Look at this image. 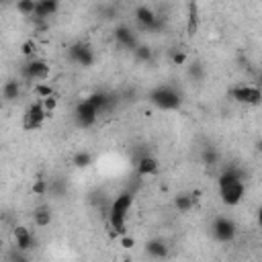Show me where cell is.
Returning a JSON list of instances; mask_svg holds the SVG:
<instances>
[{
    "label": "cell",
    "instance_id": "1",
    "mask_svg": "<svg viewBox=\"0 0 262 262\" xmlns=\"http://www.w3.org/2000/svg\"><path fill=\"white\" fill-rule=\"evenodd\" d=\"M131 205H133L131 192H121L113 201L111 211H108V223L115 229V233H125V219H127V213L131 211Z\"/></svg>",
    "mask_w": 262,
    "mask_h": 262
},
{
    "label": "cell",
    "instance_id": "2",
    "mask_svg": "<svg viewBox=\"0 0 262 262\" xmlns=\"http://www.w3.org/2000/svg\"><path fill=\"white\" fill-rule=\"evenodd\" d=\"M149 102L160 111H174L182 104V94L174 86H158L149 92Z\"/></svg>",
    "mask_w": 262,
    "mask_h": 262
},
{
    "label": "cell",
    "instance_id": "3",
    "mask_svg": "<svg viewBox=\"0 0 262 262\" xmlns=\"http://www.w3.org/2000/svg\"><path fill=\"white\" fill-rule=\"evenodd\" d=\"M229 96L239 102V104H252V106H258L260 100H262V92L258 86H252V84H239V86H233L229 90Z\"/></svg>",
    "mask_w": 262,
    "mask_h": 262
},
{
    "label": "cell",
    "instance_id": "4",
    "mask_svg": "<svg viewBox=\"0 0 262 262\" xmlns=\"http://www.w3.org/2000/svg\"><path fill=\"white\" fill-rule=\"evenodd\" d=\"M246 194V186L239 180H231V182H225V184H219V196H221V203L227 205V207H235L237 203H242Z\"/></svg>",
    "mask_w": 262,
    "mask_h": 262
},
{
    "label": "cell",
    "instance_id": "5",
    "mask_svg": "<svg viewBox=\"0 0 262 262\" xmlns=\"http://www.w3.org/2000/svg\"><path fill=\"white\" fill-rule=\"evenodd\" d=\"M49 72H51L49 63H47L45 59H39V57H31V59L25 63V68H23L25 78H27V80H37V82L47 80V78H49Z\"/></svg>",
    "mask_w": 262,
    "mask_h": 262
},
{
    "label": "cell",
    "instance_id": "6",
    "mask_svg": "<svg viewBox=\"0 0 262 262\" xmlns=\"http://www.w3.org/2000/svg\"><path fill=\"white\" fill-rule=\"evenodd\" d=\"M74 115H76V123L80 125V127H92L94 123H96V119H98V111L84 98V100H80L78 102V106H76V111H74Z\"/></svg>",
    "mask_w": 262,
    "mask_h": 262
},
{
    "label": "cell",
    "instance_id": "7",
    "mask_svg": "<svg viewBox=\"0 0 262 262\" xmlns=\"http://www.w3.org/2000/svg\"><path fill=\"white\" fill-rule=\"evenodd\" d=\"M235 233H237V227H235V223H233L231 219H227V217H217V219L213 221V235H215V239L227 244V242H231V239L235 237Z\"/></svg>",
    "mask_w": 262,
    "mask_h": 262
},
{
    "label": "cell",
    "instance_id": "8",
    "mask_svg": "<svg viewBox=\"0 0 262 262\" xmlns=\"http://www.w3.org/2000/svg\"><path fill=\"white\" fill-rule=\"evenodd\" d=\"M68 55L72 61L80 63L82 68H90L94 63V51L86 45V43H74L70 49H68Z\"/></svg>",
    "mask_w": 262,
    "mask_h": 262
},
{
    "label": "cell",
    "instance_id": "9",
    "mask_svg": "<svg viewBox=\"0 0 262 262\" xmlns=\"http://www.w3.org/2000/svg\"><path fill=\"white\" fill-rule=\"evenodd\" d=\"M45 119H47V113L43 111L41 100H37V102H33V104H29V108H27V113H25V127L31 129V131H33V129H39Z\"/></svg>",
    "mask_w": 262,
    "mask_h": 262
},
{
    "label": "cell",
    "instance_id": "10",
    "mask_svg": "<svg viewBox=\"0 0 262 262\" xmlns=\"http://www.w3.org/2000/svg\"><path fill=\"white\" fill-rule=\"evenodd\" d=\"M135 20L139 23L141 29H147V31H156L160 27V18L149 6H139L135 10Z\"/></svg>",
    "mask_w": 262,
    "mask_h": 262
},
{
    "label": "cell",
    "instance_id": "11",
    "mask_svg": "<svg viewBox=\"0 0 262 262\" xmlns=\"http://www.w3.org/2000/svg\"><path fill=\"white\" fill-rule=\"evenodd\" d=\"M115 41L121 45V47H127V49H135V45H137V37L133 35V31L129 29V27H125V25H119L117 29H115Z\"/></svg>",
    "mask_w": 262,
    "mask_h": 262
},
{
    "label": "cell",
    "instance_id": "12",
    "mask_svg": "<svg viewBox=\"0 0 262 262\" xmlns=\"http://www.w3.org/2000/svg\"><path fill=\"white\" fill-rule=\"evenodd\" d=\"M59 4L57 0H37L35 4V12H33V18H39V20H45L49 16H53L57 12Z\"/></svg>",
    "mask_w": 262,
    "mask_h": 262
},
{
    "label": "cell",
    "instance_id": "13",
    "mask_svg": "<svg viewBox=\"0 0 262 262\" xmlns=\"http://www.w3.org/2000/svg\"><path fill=\"white\" fill-rule=\"evenodd\" d=\"M158 170H160V164H158V160L154 156L145 154V156H141L137 160V172L141 176H154V174H158Z\"/></svg>",
    "mask_w": 262,
    "mask_h": 262
},
{
    "label": "cell",
    "instance_id": "14",
    "mask_svg": "<svg viewBox=\"0 0 262 262\" xmlns=\"http://www.w3.org/2000/svg\"><path fill=\"white\" fill-rule=\"evenodd\" d=\"M12 233H14V242H16V248H18V250H29V248H33V235H31V231H29L25 225H16Z\"/></svg>",
    "mask_w": 262,
    "mask_h": 262
},
{
    "label": "cell",
    "instance_id": "15",
    "mask_svg": "<svg viewBox=\"0 0 262 262\" xmlns=\"http://www.w3.org/2000/svg\"><path fill=\"white\" fill-rule=\"evenodd\" d=\"M145 252L151 258H166L168 256V246H166L164 239H149L145 244Z\"/></svg>",
    "mask_w": 262,
    "mask_h": 262
},
{
    "label": "cell",
    "instance_id": "16",
    "mask_svg": "<svg viewBox=\"0 0 262 262\" xmlns=\"http://www.w3.org/2000/svg\"><path fill=\"white\" fill-rule=\"evenodd\" d=\"M33 221L37 227H47L51 223V209L47 205H41L33 211Z\"/></svg>",
    "mask_w": 262,
    "mask_h": 262
},
{
    "label": "cell",
    "instance_id": "17",
    "mask_svg": "<svg viewBox=\"0 0 262 262\" xmlns=\"http://www.w3.org/2000/svg\"><path fill=\"white\" fill-rule=\"evenodd\" d=\"M2 96H4L8 102L16 100V98L20 96V82H16V80L4 82V86H2Z\"/></svg>",
    "mask_w": 262,
    "mask_h": 262
},
{
    "label": "cell",
    "instance_id": "18",
    "mask_svg": "<svg viewBox=\"0 0 262 262\" xmlns=\"http://www.w3.org/2000/svg\"><path fill=\"white\" fill-rule=\"evenodd\" d=\"M192 205H194V199H192L190 194H178V196L174 199V207H176L180 213H188V211L192 209Z\"/></svg>",
    "mask_w": 262,
    "mask_h": 262
},
{
    "label": "cell",
    "instance_id": "19",
    "mask_svg": "<svg viewBox=\"0 0 262 262\" xmlns=\"http://www.w3.org/2000/svg\"><path fill=\"white\" fill-rule=\"evenodd\" d=\"M33 92H35V96L41 100V98H47V96H51V94H55L53 92V88H51V84L49 82H37L35 86H33Z\"/></svg>",
    "mask_w": 262,
    "mask_h": 262
},
{
    "label": "cell",
    "instance_id": "20",
    "mask_svg": "<svg viewBox=\"0 0 262 262\" xmlns=\"http://www.w3.org/2000/svg\"><path fill=\"white\" fill-rule=\"evenodd\" d=\"M35 4H37V0H16V10H18L23 16H33Z\"/></svg>",
    "mask_w": 262,
    "mask_h": 262
},
{
    "label": "cell",
    "instance_id": "21",
    "mask_svg": "<svg viewBox=\"0 0 262 262\" xmlns=\"http://www.w3.org/2000/svg\"><path fill=\"white\" fill-rule=\"evenodd\" d=\"M72 164H74L76 168H88V166L92 164V156H90L88 151H78V154L74 156Z\"/></svg>",
    "mask_w": 262,
    "mask_h": 262
},
{
    "label": "cell",
    "instance_id": "22",
    "mask_svg": "<svg viewBox=\"0 0 262 262\" xmlns=\"http://www.w3.org/2000/svg\"><path fill=\"white\" fill-rule=\"evenodd\" d=\"M133 53H135V57H137L139 61H149V59H151V47H149V45L137 43L135 49H133Z\"/></svg>",
    "mask_w": 262,
    "mask_h": 262
},
{
    "label": "cell",
    "instance_id": "23",
    "mask_svg": "<svg viewBox=\"0 0 262 262\" xmlns=\"http://www.w3.org/2000/svg\"><path fill=\"white\" fill-rule=\"evenodd\" d=\"M41 106H43V111L47 113V117H51V115L55 113V108H57V96L51 94V96H47V98H41Z\"/></svg>",
    "mask_w": 262,
    "mask_h": 262
},
{
    "label": "cell",
    "instance_id": "24",
    "mask_svg": "<svg viewBox=\"0 0 262 262\" xmlns=\"http://www.w3.org/2000/svg\"><path fill=\"white\" fill-rule=\"evenodd\" d=\"M170 59H172V66H184L188 57H186V53H184V51H180V49H172Z\"/></svg>",
    "mask_w": 262,
    "mask_h": 262
},
{
    "label": "cell",
    "instance_id": "25",
    "mask_svg": "<svg viewBox=\"0 0 262 262\" xmlns=\"http://www.w3.org/2000/svg\"><path fill=\"white\" fill-rule=\"evenodd\" d=\"M217 160H219V154H217L213 147H207V149L203 151V162H205L207 166H213V164H217Z\"/></svg>",
    "mask_w": 262,
    "mask_h": 262
},
{
    "label": "cell",
    "instance_id": "26",
    "mask_svg": "<svg viewBox=\"0 0 262 262\" xmlns=\"http://www.w3.org/2000/svg\"><path fill=\"white\" fill-rule=\"evenodd\" d=\"M35 49H37V43H35L33 39L25 41V43H23V47H20V51H23V55H25V57H33Z\"/></svg>",
    "mask_w": 262,
    "mask_h": 262
},
{
    "label": "cell",
    "instance_id": "27",
    "mask_svg": "<svg viewBox=\"0 0 262 262\" xmlns=\"http://www.w3.org/2000/svg\"><path fill=\"white\" fill-rule=\"evenodd\" d=\"M47 190H49V186H47L45 180H37V182L33 184V192H35V194H45Z\"/></svg>",
    "mask_w": 262,
    "mask_h": 262
},
{
    "label": "cell",
    "instance_id": "28",
    "mask_svg": "<svg viewBox=\"0 0 262 262\" xmlns=\"http://www.w3.org/2000/svg\"><path fill=\"white\" fill-rule=\"evenodd\" d=\"M121 246L129 250V248H133V246H135V239H133L131 235H125V233H123V237H121Z\"/></svg>",
    "mask_w": 262,
    "mask_h": 262
},
{
    "label": "cell",
    "instance_id": "29",
    "mask_svg": "<svg viewBox=\"0 0 262 262\" xmlns=\"http://www.w3.org/2000/svg\"><path fill=\"white\" fill-rule=\"evenodd\" d=\"M190 76H196L199 80L203 78V66L201 63H192V68H190Z\"/></svg>",
    "mask_w": 262,
    "mask_h": 262
}]
</instances>
